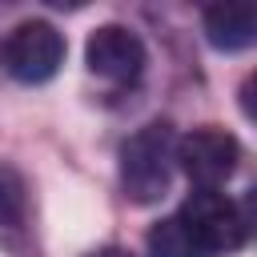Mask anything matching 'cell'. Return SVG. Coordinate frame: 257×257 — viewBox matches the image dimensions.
I'll return each instance as SVG.
<instances>
[{"label": "cell", "instance_id": "obj_1", "mask_svg": "<svg viewBox=\"0 0 257 257\" xmlns=\"http://www.w3.org/2000/svg\"><path fill=\"white\" fill-rule=\"evenodd\" d=\"M173 149H177V133L169 120H149L133 137H124L116 153V169H120V189L133 205H157L169 193L177 169Z\"/></svg>", "mask_w": 257, "mask_h": 257}, {"label": "cell", "instance_id": "obj_2", "mask_svg": "<svg viewBox=\"0 0 257 257\" xmlns=\"http://www.w3.org/2000/svg\"><path fill=\"white\" fill-rule=\"evenodd\" d=\"M177 213L209 257H229L249 241V217L225 189H193L177 205Z\"/></svg>", "mask_w": 257, "mask_h": 257}, {"label": "cell", "instance_id": "obj_3", "mask_svg": "<svg viewBox=\"0 0 257 257\" xmlns=\"http://www.w3.org/2000/svg\"><path fill=\"white\" fill-rule=\"evenodd\" d=\"M64 52H68V44H64L56 24H48V20H20L4 36V44H0V64L20 84H44V80H52L60 72Z\"/></svg>", "mask_w": 257, "mask_h": 257}, {"label": "cell", "instance_id": "obj_4", "mask_svg": "<svg viewBox=\"0 0 257 257\" xmlns=\"http://www.w3.org/2000/svg\"><path fill=\"white\" fill-rule=\"evenodd\" d=\"M173 165L189 177L193 189H225L241 165V141L221 124H197L177 141Z\"/></svg>", "mask_w": 257, "mask_h": 257}, {"label": "cell", "instance_id": "obj_5", "mask_svg": "<svg viewBox=\"0 0 257 257\" xmlns=\"http://www.w3.org/2000/svg\"><path fill=\"white\" fill-rule=\"evenodd\" d=\"M84 64L92 76L108 80V84H137L145 64H149V52H145V40L124 28V24H100L88 32V44H84Z\"/></svg>", "mask_w": 257, "mask_h": 257}, {"label": "cell", "instance_id": "obj_6", "mask_svg": "<svg viewBox=\"0 0 257 257\" xmlns=\"http://www.w3.org/2000/svg\"><path fill=\"white\" fill-rule=\"evenodd\" d=\"M205 40L217 52H245L257 40V8L249 4H213L201 12Z\"/></svg>", "mask_w": 257, "mask_h": 257}, {"label": "cell", "instance_id": "obj_7", "mask_svg": "<svg viewBox=\"0 0 257 257\" xmlns=\"http://www.w3.org/2000/svg\"><path fill=\"white\" fill-rule=\"evenodd\" d=\"M145 249H149V257H205L201 241L193 237V229L181 221L177 209H173L169 217H161V221L149 229Z\"/></svg>", "mask_w": 257, "mask_h": 257}, {"label": "cell", "instance_id": "obj_8", "mask_svg": "<svg viewBox=\"0 0 257 257\" xmlns=\"http://www.w3.org/2000/svg\"><path fill=\"white\" fill-rule=\"evenodd\" d=\"M28 221V181L20 169L0 165V229H20Z\"/></svg>", "mask_w": 257, "mask_h": 257}, {"label": "cell", "instance_id": "obj_9", "mask_svg": "<svg viewBox=\"0 0 257 257\" xmlns=\"http://www.w3.org/2000/svg\"><path fill=\"white\" fill-rule=\"evenodd\" d=\"M84 257H133L124 245H100V249H92V253H84Z\"/></svg>", "mask_w": 257, "mask_h": 257}]
</instances>
